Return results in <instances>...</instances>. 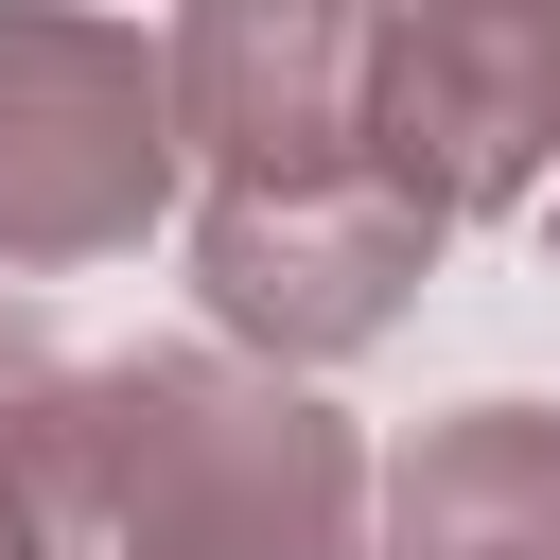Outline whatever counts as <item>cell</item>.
I'll use <instances>...</instances> for the list:
<instances>
[{
	"label": "cell",
	"instance_id": "1",
	"mask_svg": "<svg viewBox=\"0 0 560 560\" xmlns=\"http://www.w3.org/2000/svg\"><path fill=\"white\" fill-rule=\"evenodd\" d=\"M52 542L70 560H368V438L245 350H122V368H70Z\"/></svg>",
	"mask_w": 560,
	"mask_h": 560
},
{
	"label": "cell",
	"instance_id": "2",
	"mask_svg": "<svg viewBox=\"0 0 560 560\" xmlns=\"http://www.w3.org/2000/svg\"><path fill=\"white\" fill-rule=\"evenodd\" d=\"M175 228L158 35L105 0H0V280H88Z\"/></svg>",
	"mask_w": 560,
	"mask_h": 560
},
{
	"label": "cell",
	"instance_id": "3",
	"mask_svg": "<svg viewBox=\"0 0 560 560\" xmlns=\"http://www.w3.org/2000/svg\"><path fill=\"white\" fill-rule=\"evenodd\" d=\"M438 210L385 175V158H332V175H262V192H192V298H210V350L315 385L350 350H385L438 280Z\"/></svg>",
	"mask_w": 560,
	"mask_h": 560
},
{
	"label": "cell",
	"instance_id": "4",
	"mask_svg": "<svg viewBox=\"0 0 560 560\" xmlns=\"http://www.w3.org/2000/svg\"><path fill=\"white\" fill-rule=\"evenodd\" d=\"M368 158L472 228L560 192V0H368Z\"/></svg>",
	"mask_w": 560,
	"mask_h": 560
},
{
	"label": "cell",
	"instance_id": "5",
	"mask_svg": "<svg viewBox=\"0 0 560 560\" xmlns=\"http://www.w3.org/2000/svg\"><path fill=\"white\" fill-rule=\"evenodd\" d=\"M158 105H175V175L210 192L332 175L368 158V0H175Z\"/></svg>",
	"mask_w": 560,
	"mask_h": 560
},
{
	"label": "cell",
	"instance_id": "6",
	"mask_svg": "<svg viewBox=\"0 0 560 560\" xmlns=\"http://www.w3.org/2000/svg\"><path fill=\"white\" fill-rule=\"evenodd\" d=\"M368 560H560V402H455L368 455Z\"/></svg>",
	"mask_w": 560,
	"mask_h": 560
},
{
	"label": "cell",
	"instance_id": "7",
	"mask_svg": "<svg viewBox=\"0 0 560 560\" xmlns=\"http://www.w3.org/2000/svg\"><path fill=\"white\" fill-rule=\"evenodd\" d=\"M52 420H70V350L35 315H0V560H70L52 542Z\"/></svg>",
	"mask_w": 560,
	"mask_h": 560
},
{
	"label": "cell",
	"instance_id": "8",
	"mask_svg": "<svg viewBox=\"0 0 560 560\" xmlns=\"http://www.w3.org/2000/svg\"><path fill=\"white\" fill-rule=\"evenodd\" d=\"M542 245H560V192H542Z\"/></svg>",
	"mask_w": 560,
	"mask_h": 560
}]
</instances>
